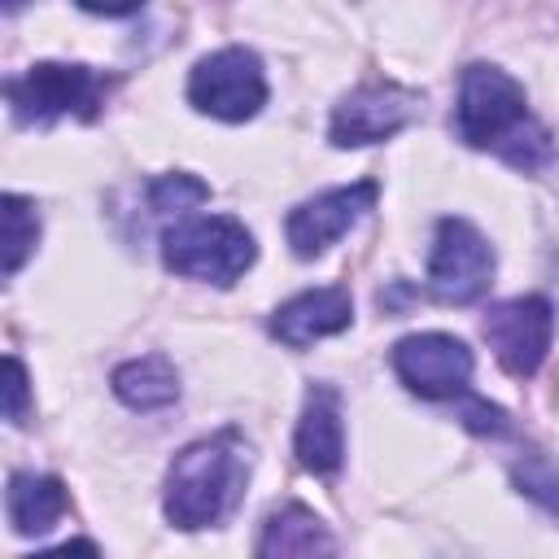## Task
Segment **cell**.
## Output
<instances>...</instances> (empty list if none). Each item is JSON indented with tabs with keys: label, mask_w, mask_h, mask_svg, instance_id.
I'll use <instances>...</instances> for the list:
<instances>
[{
	"label": "cell",
	"mask_w": 559,
	"mask_h": 559,
	"mask_svg": "<svg viewBox=\"0 0 559 559\" xmlns=\"http://www.w3.org/2000/svg\"><path fill=\"white\" fill-rule=\"evenodd\" d=\"M454 131L463 144L498 153L520 170H537L550 157V135L533 118L524 87L502 66H489V61H476L463 70Z\"/></svg>",
	"instance_id": "obj_1"
},
{
	"label": "cell",
	"mask_w": 559,
	"mask_h": 559,
	"mask_svg": "<svg viewBox=\"0 0 559 559\" xmlns=\"http://www.w3.org/2000/svg\"><path fill=\"white\" fill-rule=\"evenodd\" d=\"M240 480H245V450L236 432H218L183 445L166 476V520L175 528L218 524L231 511Z\"/></svg>",
	"instance_id": "obj_2"
},
{
	"label": "cell",
	"mask_w": 559,
	"mask_h": 559,
	"mask_svg": "<svg viewBox=\"0 0 559 559\" xmlns=\"http://www.w3.org/2000/svg\"><path fill=\"white\" fill-rule=\"evenodd\" d=\"M258 258V245L249 236L245 223L227 218V214H201V218H183L162 236V262L183 275V280H201V284H236Z\"/></svg>",
	"instance_id": "obj_3"
},
{
	"label": "cell",
	"mask_w": 559,
	"mask_h": 559,
	"mask_svg": "<svg viewBox=\"0 0 559 559\" xmlns=\"http://www.w3.org/2000/svg\"><path fill=\"white\" fill-rule=\"evenodd\" d=\"M109 79L96 74L92 66H66V61H35L26 74L4 83L9 109L22 127L31 122H52V118H96L105 105Z\"/></svg>",
	"instance_id": "obj_4"
},
{
	"label": "cell",
	"mask_w": 559,
	"mask_h": 559,
	"mask_svg": "<svg viewBox=\"0 0 559 559\" xmlns=\"http://www.w3.org/2000/svg\"><path fill=\"white\" fill-rule=\"evenodd\" d=\"M188 100L218 122H245L266 105V74L249 48H218L188 74Z\"/></svg>",
	"instance_id": "obj_5"
},
{
	"label": "cell",
	"mask_w": 559,
	"mask_h": 559,
	"mask_svg": "<svg viewBox=\"0 0 559 559\" xmlns=\"http://www.w3.org/2000/svg\"><path fill=\"white\" fill-rule=\"evenodd\" d=\"M493 284V249L467 218H441L428 253V293L445 306H472Z\"/></svg>",
	"instance_id": "obj_6"
},
{
	"label": "cell",
	"mask_w": 559,
	"mask_h": 559,
	"mask_svg": "<svg viewBox=\"0 0 559 559\" xmlns=\"http://www.w3.org/2000/svg\"><path fill=\"white\" fill-rule=\"evenodd\" d=\"M424 109V96L415 87L389 83V79H371L358 83L349 96H341V105L332 109V127L328 140L336 148H362V144H380L389 135H397L402 127H411Z\"/></svg>",
	"instance_id": "obj_7"
},
{
	"label": "cell",
	"mask_w": 559,
	"mask_h": 559,
	"mask_svg": "<svg viewBox=\"0 0 559 559\" xmlns=\"http://www.w3.org/2000/svg\"><path fill=\"white\" fill-rule=\"evenodd\" d=\"M472 349L450 336V332H415V336H402L393 345V371L397 380L428 397V402H441V397H463L467 384H472Z\"/></svg>",
	"instance_id": "obj_8"
},
{
	"label": "cell",
	"mask_w": 559,
	"mask_h": 559,
	"mask_svg": "<svg viewBox=\"0 0 559 559\" xmlns=\"http://www.w3.org/2000/svg\"><path fill=\"white\" fill-rule=\"evenodd\" d=\"M480 332H485L493 358H498L511 376L528 380V376L542 367L546 349H550L555 310H550V301L537 297V293H528V297H511V301L489 306Z\"/></svg>",
	"instance_id": "obj_9"
},
{
	"label": "cell",
	"mask_w": 559,
	"mask_h": 559,
	"mask_svg": "<svg viewBox=\"0 0 559 559\" xmlns=\"http://www.w3.org/2000/svg\"><path fill=\"white\" fill-rule=\"evenodd\" d=\"M380 188L371 179H358V183H345V188H332V192H319L310 201H301L284 231H288V245L297 258H319L332 240H341L371 205H376Z\"/></svg>",
	"instance_id": "obj_10"
},
{
	"label": "cell",
	"mask_w": 559,
	"mask_h": 559,
	"mask_svg": "<svg viewBox=\"0 0 559 559\" xmlns=\"http://www.w3.org/2000/svg\"><path fill=\"white\" fill-rule=\"evenodd\" d=\"M354 323V297L349 288L341 284H328V288H306L297 297H288L275 314H271V336L301 349V345H314L323 336H336Z\"/></svg>",
	"instance_id": "obj_11"
},
{
	"label": "cell",
	"mask_w": 559,
	"mask_h": 559,
	"mask_svg": "<svg viewBox=\"0 0 559 559\" xmlns=\"http://www.w3.org/2000/svg\"><path fill=\"white\" fill-rule=\"evenodd\" d=\"M297 463L314 476H336L341 459H345V428H341V397L328 384H314L306 393L301 419H297V437H293Z\"/></svg>",
	"instance_id": "obj_12"
},
{
	"label": "cell",
	"mask_w": 559,
	"mask_h": 559,
	"mask_svg": "<svg viewBox=\"0 0 559 559\" xmlns=\"http://www.w3.org/2000/svg\"><path fill=\"white\" fill-rule=\"evenodd\" d=\"M9 524L22 537H44L61 515H66V485L57 476H35V472H13L9 476Z\"/></svg>",
	"instance_id": "obj_13"
},
{
	"label": "cell",
	"mask_w": 559,
	"mask_h": 559,
	"mask_svg": "<svg viewBox=\"0 0 559 559\" xmlns=\"http://www.w3.org/2000/svg\"><path fill=\"white\" fill-rule=\"evenodd\" d=\"M253 550L258 555H328V550H336V542L314 511H306L301 502H288L275 515H266Z\"/></svg>",
	"instance_id": "obj_14"
},
{
	"label": "cell",
	"mask_w": 559,
	"mask_h": 559,
	"mask_svg": "<svg viewBox=\"0 0 559 559\" xmlns=\"http://www.w3.org/2000/svg\"><path fill=\"white\" fill-rule=\"evenodd\" d=\"M114 393L131 411H162L179 397V371L170 367V358L144 354V358H131L114 371Z\"/></svg>",
	"instance_id": "obj_15"
},
{
	"label": "cell",
	"mask_w": 559,
	"mask_h": 559,
	"mask_svg": "<svg viewBox=\"0 0 559 559\" xmlns=\"http://www.w3.org/2000/svg\"><path fill=\"white\" fill-rule=\"evenodd\" d=\"M0 223H4V275H17L22 262L35 253V240H39V214L26 197L9 192L0 201Z\"/></svg>",
	"instance_id": "obj_16"
},
{
	"label": "cell",
	"mask_w": 559,
	"mask_h": 559,
	"mask_svg": "<svg viewBox=\"0 0 559 559\" xmlns=\"http://www.w3.org/2000/svg\"><path fill=\"white\" fill-rule=\"evenodd\" d=\"M201 201H210V183H201L197 175H183V170L162 175V179H153V188H148V205H153L157 214L192 210V205H201Z\"/></svg>",
	"instance_id": "obj_17"
},
{
	"label": "cell",
	"mask_w": 559,
	"mask_h": 559,
	"mask_svg": "<svg viewBox=\"0 0 559 559\" xmlns=\"http://www.w3.org/2000/svg\"><path fill=\"white\" fill-rule=\"evenodd\" d=\"M515 485H520L528 498L546 502V507L559 515V467H555L550 459L528 454V463H520V467H515Z\"/></svg>",
	"instance_id": "obj_18"
},
{
	"label": "cell",
	"mask_w": 559,
	"mask_h": 559,
	"mask_svg": "<svg viewBox=\"0 0 559 559\" xmlns=\"http://www.w3.org/2000/svg\"><path fill=\"white\" fill-rule=\"evenodd\" d=\"M4 419L9 424H22L26 419V367H22V358L17 354H9L4 358Z\"/></svg>",
	"instance_id": "obj_19"
},
{
	"label": "cell",
	"mask_w": 559,
	"mask_h": 559,
	"mask_svg": "<svg viewBox=\"0 0 559 559\" xmlns=\"http://www.w3.org/2000/svg\"><path fill=\"white\" fill-rule=\"evenodd\" d=\"M459 419H463L472 432H480V437H502V432H507V411H502V406H489V402H480V397H467L463 411H459Z\"/></svg>",
	"instance_id": "obj_20"
},
{
	"label": "cell",
	"mask_w": 559,
	"mask_h": 559,
	"mask_svg": "<svg viewBox=\"0 0 559 559\" xmlns=\"http://www.w3.org/2000/svg\"><path fill=\"white\" fill-rule=\"evenodd\" d=\"M83 13H96V17H131L144 9V0H74Z\"/></svg>",
	"instance_id": "obj_21"
},
{
	"label": "cell",
	"mask_w": 559,
	"mask_h": 559,
	"mask_svg": "<svg viewBox=\"0 0 559 559\" xmlns=\"http://www.w3.org/2000/svg\"><path fill=\"white\" fill-rule=\"evenodd\" d=\"M22 4H26V0H4V13H17Z\"/></svg>",
	"instance_id": "obj_22"
}]
</instances>
